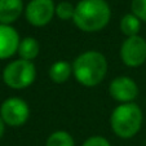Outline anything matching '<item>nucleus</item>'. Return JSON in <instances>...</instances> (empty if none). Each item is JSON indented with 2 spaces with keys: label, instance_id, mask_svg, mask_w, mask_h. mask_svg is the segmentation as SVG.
Wrapping results in <instances>:
<instances>
[{
  "label": "nucleus",
  "instance_id": "1",
  "mask_svg": "<svg viewBox=\"0 0 146 146\" xmlns=\"http://www.w3.org/2000/svg\"><path fill=\"white\" fill-rule=\"evenodd\" d=\"M111 9L106 0H80L75 5V26L84 33H97L109 23Z\"/></svg>",
  "mask_w": 146,
  "mask_h": 146
},
{
  "label": "nucleus",
  "instance_id": "2",
  "mask_svg": "<svg viewBox=\"0 0 146 146\" xmlns=\"http://www.w3.org/2000/svg\"><path fill=\"white\" fill-rule=\"evenodd\" d=\"M108 61L101 52L87 50L79 54L72 64L75 79L84 87H96L105 79Z\"/></svg>",
  "mask_w": 146,
  "mask_h": 146
},
{
  "label": "nucleus",
  "instance_id": "3",
  "mask_svg": "<svg viewBox=\"0 0 146 146\" xmlns=\"http://www.w3.org/2000/svg\"><path fill=\"white\" fill-rule=\"evenodd\" d=\"M142 119V111L138 105L133 102L120 104L111 113V129L118 137L131 138L137 135L141 129Z\"/></svg>",
  "mask_w": 146,
  "mask_h": 146
},
{
  "label": "nucleus",
  "instance_id": "4",
  "mask_svg": "<svg viewBox=\"0 0 146 146\" xmlns=\"http://www.w3.org/2000/svg\"><path fill=\"white\" fill-rule=\"evenodd\" d=\"M36 78V67L31 61L16 60L5 66L3 80L13 89H23L30 87Z\"/></svg>",
  "mask_w": 146,
  "mask_h": 146
},
{
  "label": "nucleus",
  "instance_id": "5",
  "mask_svg": "<svg viewBox=\"0 0 146 146\" xmlns=\"http://www.w3.org/2000/svg\"><path fill=\"white\" fill-rule=\"evenodd\" d=\"M0 116L4 123L11 127H21L27 121L30 116V108L25 100L18 97H11L1 104Z\"/></svg>",
  "mask_w": 146,
  "mask_h": 146
},
{
  "label": "nucleus",
  "instance_id": "6",
  "mask_svg": "<svg viewBox=\"0 0 146 146\" xmlns=\"http://www.w3.org/2000/svg\"><path fill=\"white\" fill-rule=\"evenodd\" d=\"M120 58L128 67H138L146 61V40L140 35L129 36L120 47Z\"/></svg>",
  "mask_w": 146,
  "mask_h": 146
},
{
  "label": "nucleus",
  "instance_id": "7",
  "mask_svg": "<svg viewBox=\"0 0 146 146\" xmlns=\"http://www.w3.org/2000/svg\"><path fill=\"white\" fill-rule=\"evenodd\" d=\"M54 14L56 5L53 0H31L25 9L27 22L35 27H43L48 25Z\"/></svg>",
  "mask_w": 146,
  "mask_h": 146
},
{
  "label": "nucleus",
  "instance_id": "8",
  "mask_svg": "<svg viewBox=\"0 0 146 146\" xmlns=\"http://www.w3.org/2000/svg\"><path fill=\"white\" fill-rule=\"evenodd\" d=\"M109 93L115 101L121 104L132 102L138 96V87L135 80L128 76H118L110 83Z\"/></svg>",
  "mask_w": 146,
  "mask_h": 146
},
{
  "label": "nucleus",
  "instance_id": "9",
  "mask_svg": "<svg viewBox=\"0 0 146 146\" xmlns=\"http://www.w3.org/2000/svg\"><path fill=\"white\" fill-rule=\"evenodd\" d=\"M19 43L21 40L16 29L11 25L0 23V60H7L16 54Z\"/></svg>",
  "mask_w": 146,
  "mask_h": 146
},
{
  "label": "nucleus",
  "instance_id": "10",
  "mask_svg": "<svg viewBox=\"0 0 146 146\" xmlns=\"http://www.w3.org/2000/svg\"><path fill=\"white\" fill-rule=\"evenodd\" d=\"M23 12L22 0H0V23L11 25L16 22Z\"/></svg>",
  "mask_w": 146,
  "mask_h": 146
},
{
  "label": "nucleus",
  "instance_id": "11",
  "mask_svg": "<svg viewBox=\"0 0 146 146\" xmlns=\"http://www.w3.org/2000/svg\"><path fill=\"white\" fill-rule=\"evenodd\" d=\"M72 74V65L67 61H56L49 69V78L56 84L67 82Z\"/></svg>",
  "mask_w": 146,
  "mask_h": 146
},
{
  "label": "nucleus",
  "instance_id": "12",
  "mask_svg": "<svg viewBox=\"0 0 146 146\" xmlns=\"http://www.w3.org/2000/svg\"><path fill=\"white\" fill-rule=\"evenodd\" d=\"M39 52H40V45H39V41L35 38H25L21 40L18 47V54L21 60L25 61H33L38 57Z\"/></svg>",
  "mask_w": 146,
  "mask_h": 146
},
{
  "label": "nucleus",
  "instance_id": "13",
  "mask_svg": "<svg viewBox=\"0 0 146 146\" xmlns=\"http://www.w3.org/2000/svg\"><path fill=\"white\" fill-rule=\"evenodd\" d=\"M140 30H141V21L133 13L125 14V16L121 18V21H120V31L127 36V38L138 35Z\"/></svg>",
  "mask_w": 146,
  "mask_h": 146
},
{
  "label": "nucleus",
  "instance_id": "14",
  "mask_svg": "<svg viewBox=\"0 0 146 146\" xmlns=\"http://www.w3.org/2000/svg\"><path fill=\"white\" fill-rule=\"evenodd\" d=\"M45 146H75L74 138L66 131H56L48 137Z\"/></svg>",
  "mask_w": 146,
  "mask_h": 146
},
{
  "label": "nucleus",
  "instance_id": "15",
  "mask_svg": "<svg viewBox=\"0 0 146 146\" xmlns=\"http://www.w3.org/2000/svg\"><path fill=\"white\" fill-rule=\"evenodd\" d=\"M75 13V7L69 1H61L56 5V16L60 19L64 21H69V19L74 18Z\"/></svg>",
  "mask_w": 146,
  "mask_h": 146
},
{
  "label": "nucleus",
  "instance_id": "16",
  "mask_svg": "<svg viewBox=\"0 0 146 146\" xmlns=\"http://www.w3.org/2000/svg\"><path fill=\"white\" fill-rule=\"evenodd\" d=\"M131 9L140 21L146 22V0H132Z\"/></svg>",
  "mask_w": 146,
  "mask_h": 146
},
{
  "label": "nucleus",
  "instance_id": "17",
  "mask_svg": "<svg viewBox=\"0 0 146 146\" xmlns=\"http://www.w3.org/2000/svg\"><path fill=\"white\" fill-rule=\"evenodd\" d=\"M83 146H111V145L105 137L93 136V137H89L88 140H86V142L83 143Z\"/></svg>",
  "mask_w": 146,
  "mask_h": 146
},
{
  "label": "nucleus",
  "instance_id": "18",
  "mask_svg": "<svg viewBox=\"0 0 146 146\" xmlns=\"http://www.w3.org/2000/svg\"><path fill=\"white\" fill-rule=\"evenodd\" d=\"M4 131H5V123H4V120L1 119V116H0V138L3 137Z\"/></svg>",
  "mask_w": 146,
  "mask_h": 146
}]
</instances>
